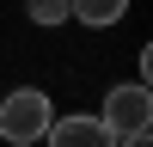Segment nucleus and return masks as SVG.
Returning a JSON list of instances; mask_svg holds the SVG:
<instances>
[{"label":"nucleus","instance_id":"obj_1","mask_svg":"<svg viewBox=\"0 0 153 147\" xmlns=\"http://www.w3.org/2000/svg\"><path fill=\"white\" fill-rule=\"evenodd\" d=\"M49 117H55L49 92H37V86H19V92H6V98H0V141H12V147L43 141Z\"/></svg>","mask_w":153,"mask_h":147},{"label":"nucleus","instance_id":"obj_2","mask_svg":"<svg viewBox=\"0 0 153 147\" xmlns=\"http://www.w3.org/2000/svg\"><path fill=\"white\" fill-rule=\"evenodd\" d=\"M98 122H104L110 135H141L153 129V92H147V80H135V86H110L104 92V110H98Z\"/></svg>","mask_w":153,"mask_h":147},{"label":"nucleus","instance_id":"obj_3","mask_svg":"<svg viewBox=\"0 0 153 147\" xmlns=\"http://www.w3.org/2000/svg\"><path fill=\"white\" fill-rule=\"evenodd\" d=\"M43 141L49 147H117V135H110L98 117H49Z\"/></svg>","mask_w":153,"mask_h":147},{"label":"nucleus","instance_id":"obj_4","mask_svg":"<svg viewBox=\"0 0 153 147\" xmlns=\"http://www.w3.org/2000/svg\"><path fill=\"white\" fill-rule=\"evenodd\" d=\"M123 12H129V0H68V19L86 24V31H104V24H117Z\"/></svg>","mask_w":153,"mask_h":147},{"label":"nucleus","instance_id":"obj_5","mask_svg":"<svg viewBox=\"0 0 153 147\" xmlns=\"http://www.w3.org/2000/svg\"><path fill=\"white\" fill-rule=\"evenodd\" d=\"M25 12H31L37 24H68V0H31Z\"/></svg>","mask_w":153,"mask_h":147},{"label":"nucleus","instance_id":"obj_6","mask_svg":"<svg viewBox=\"0 0 153 147\" xmlns=\"http://www.w3.org/2000/svg\"><path fill=\"white\" fill-rule=\"evenodd\" d=\"M117 147H153V141H147V129H141V135H123Z\"/></svg>","mask_w":153,"mask_h":147}]
</instances>
